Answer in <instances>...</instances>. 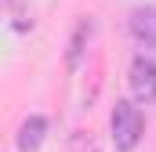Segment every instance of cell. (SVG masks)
<instances>
[{"label": "cell", "mask_w": 156, "mask_h": 152, "mask_svg": "<svg viewBox=\"0 0 156 152\" xmlns=\"http://www.w3.org/2000/svg\"><path fill=\"white\" fill-rule=\"evenodd\" d=\"M131 36L142 47H156V4H145V7L131 11Z\"/></svg>", "instance_id": "3957f363"}, {"label": "cell", "mask_w": 156, "mask_h": 152, "mask_svg": "<svg viewBox=\"0 0 156 152\" xmlns=\"http://www.w3.org/2000/svg\"><path fill=\"white\" fill-rule=\"evenodd\" d=\"M131 94L138 105H153L156 102V62L138 54L131 62Z\"/></svg>", "instance_id": "7a4b0ae2"}, {"label": "cell", "mask_w": 156, "mask_h": 152, "mask_svg": "<svg viewBox=\"0 0 156 152\" xmlns=\"http://www.w3.org/2000/svg\"><path fill=\"white\" fill-rule=\"evenodd\" d=\"M44 130H47V119L44 116H29L18 130V149L22 152H37L40 141H44Z\"/></svg>", "instance_id": "277c9868"}, {"label": "cell", "mask_w": 156, "mask_h": 152, "mask_svg": "<svg viewBox=\"0 0 156 152\" xmlns=\"http://www.w3.org/2000/svg\"><path fill=\"white\" fill-rule=\"evenodd\" d=\"M145 134V116L134 102H116L113 109V145L120 152H131Z\"/></svg>", "instance_id": "6da1fadb"}]
</instances>
